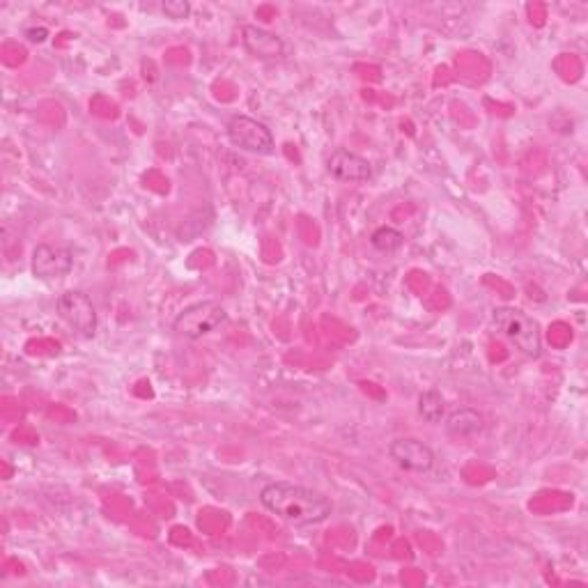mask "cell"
<instances>
[{"mask_svg":"<svg viewBox=\"0 0 588 588\" xmlns=\"http://www.w3.org/2000/svg\"><path fill=\"white\" fill-rule=\"evenodd\" d=\"M226 134L232 145L251 154H272L276 147L274 134L269 131V127L262 125L260 120L251 118V115H235V118H230Z\"/></svg>","mask_w":588,"mask_h":588,"instance_id":"obj_4","label":"cell"},{"mask_svg":"<svg viewBox=\"0 0 588 588\" xmlns=\"http://www.w3.org/2000/svg\"><path fill=\"white\" fill-rule=\"evenodd\" d=\"M389 458L396 462L400 469L409 471V474H430L437 462L432 448L412 437L393 439L389 444Z\"/></svg>","mask_w":588,"mask_h":588,"instance_id":"obj_6","label":"cell"},{"mask_svg":"<svg viewBox=\"0 0 588 588\" xmlns=\"http://www.w3.org/2000/svg\"><path fill=\"white\" fill-rule=\"evenodd\" d=\"M446 435L453 439H474L485 430V419L481 412L471 407L453 409L451 414L444 416Z\"/></svg>","mask_w":588,"mask_h":588,"instance_id":"obj_10","label":"cell"},{"mask_svg":"<svg viewBox=\"0 0 588 588\" xmlns=\"http://www.w3.org/2000/svg\"><path fill=\"white\" fill-rule=\"evenodd\" d=\"M30 267H33V274L40 281H60L74 269V255L69 249H63V246L40 244L33 251Z\"/></svg>","mask_w":588,"mask_h":588,"instance_id":"obj_7","label":"cell"},{"mask_svg":"<svg viewBox=\"0 0 588 588\" xmlns=\"http://www.w3.org/2000/svg\"><path fill=\"white\" fill-rule=\"evenodd\" d=\"M492 322L497 331H501L510 343H513L517 350H520L524 357L538 359L543 354V336H540V329L533 317L522 313L520 308L501 306L494 308Z\"/></svg>","mask_w":588,"mask_h":588,"instance_id":"obj_2","label":"cell"},{"mask_svg":"<svg viewBox=\"0 0 588 588\" xmlns=\"http://www.w3.org/2000/svg\"><path fill=\"white\" fill-rule=\"evenodd\" d=\"M370 244L382 253H396L400 246L405 244V235L391 226H379L373 235H370Z\"/></svg>","mask_w":588,"mask_h":588,"instance_id":"obj_12","label":"cell"},{"mask_svg":"<svg viewBox=\"0 0 588 588\" xmlns=\"http://www.w3.org/2000/svg\"><path fill=\"white\" fill-rule=\"evenodd\" d=\"M161 10L168 19H187L189 12H191V5L187 0H166L164 5H161Z\"/></svg>","mask_w":588,"mask_h":588,"instance_id":"obj_13","label":"cell"},{"mask_svg":"<svg viewBox=\"0 0 588 588\" xmlns=\"http://www.w3.org/2000/svg\"><path fill=\"white\" fill-rule=\"evenodd\" d=\"M46 28H35V30H28V40L30 42H44L46 40Z\"/></svg>","mask_w":588,"mask_h":588,"instance_id":"obj_14","label":"cell"},{"mask_svg":"<svg viewBox=\"0 0 588 588\" xmlns=\"http://www.w3.org/2000/svg\"><path fill=\"white\" fill-rule=\"evenodd\" d=\"M56 311L76 334L92 338L97 334V311L92 299L81 290H67L58 297Z\"/></svg>","mask_w":588,"mask_h":588,"instance_id":"obj_5","label":"cell"},{"mask_svg":"<svg viewBox=\"0 0 588 588\" xmlns=\"http://www.w3.org/2000/svg\"><path fill=\"white\" fill-rule=\"evenodd\" d=\"M228 320L226 308L216 301H198L184 308V311L175 317L173 329L177 334L191 340H198L203 336L214 334L216 329H221Z\"/></svg>","mask_w":588,"mask_h":588,"instance_id":"obj_3","label":"cell"},{"mask_svg":"<svg viewBox=\"0 0 588 588\" xmlns=\"http://www.w3.org/2000/svg\"><path fill=\"white\" fill-rule=\"evenodd\" d=\"M419 414L423 416V421L428 423H441L446 416V402L444 396L437 389H430L421 393L419 398Z\"/></svg>","mask_w":588,"mask_h":588,"instance_id":"obj_11","label":"cell"},{"mask_svg":"<svg viewBox=\"0 0 588 588\" xmlns=\"http://www.w3.org/2000/svg\"><path fill=\"white\" fill-rule=\"evenodd\" d=\"M260 504L269 513L281 517L283 522L294 526H313L329 520L331 501L324 494L311 490V487L294 485L285 481L269 483L260 490Z\"/></svg>","mask_w":588,"mask_h":588,"instance_id":"obj_1","label":"cell"},{"mask_svg":"<svg viewBox=\"0 0 588 588\" xmlns=\"http://www.w3.org/2000/svg\"><path fill=\"white\" fill-rule=\"evenodd\" d=\"M327 170L331 177H336L338 182H368L373 177V166H370L368 159H363L361 154L345 150V147H338L336 152H331L327 161Z\"/></svg>","mask_w":588,"mask_h":588,"instance_id":"obj_8","label":"cell"},{"mask_svg":"<svg viewBox=\"0 0 588 588\" xmlns=\"http://www.w3.org/2000/svg\"><path fill=\"white\" fill-rule=\"evenodd\" d=\"M242 44L244 49L255 58L262 60H274L285 56V42L276 33L260 26H244L242 28Z\"/></svg>","mask_w":588,"mask_h":588,"instance_id":"obj_9","label":"cell"}]
</instances>
